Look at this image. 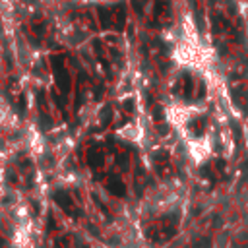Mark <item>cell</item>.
<instances>
[{
  "instance_id": "1",
  "label": "cell",
  "mask_w": 248,
  "mask_h": 248,
  "mask_svg": "<svg viewBox=\"0 0 248 248\" xmlns=\"http://www.w3.org/2000/svg\"><path fill=\"white\" fill-rule=\"evenodd\" d=\"M178 202V196H176V188L172 186H159L155 190H151L143 202V205L147 207V211L151 215H163L167 211H170Z\"/></svg>"
}]
</instances>
